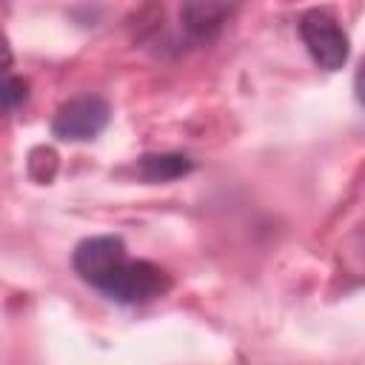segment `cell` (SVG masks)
Listing matches in <instances>:
<instances>
[{"mask_svg": "<svg viewBox=\"0 0 365 365\" xmlns=\"http://www.w3.org/2000/svg\"><path fill=\"white\" fill-rule=\"evenodd\" d=\"M194 163L185 154H145L140 157V174L148 182H171L185 177Z\"/></svg>", "mask_w": 365, "mask_h": 365, "instance_id": "obj_6", "label": "cell"}, {"mask_svg": "<svg viewBox=\"0 0 365 365\" xmlns=\"http://www.w3.org/2000/svg\"><path fill=\"white\" fill-rule=\"evenodd\" d=\"M29 100V83L17 74L0 71V111H14Z\"/></svg>", "mask_w": 365, "mask_h": 365, "instance_id": "obj_7", "label": "cell"}, {"mask_svg": "<svg viewBox=\"0 0 365 365\" xmlns=\"http://www.w3.org/2000/svg\"><path fill=\"white\" fill-rule=\"evenodd\" d=\"M168 288H171V279L163 268H157L154 262L128 259V257L97 285V291H103L106 297H111L114 302H123V305L157 299Z\"/></svg>", "mask_w": 365, "mask_h": 365, "instance_id": "obj_1", "label": "cell"}, {"mask_svg": "<svg viewBox=\"0 0 365 365\" xmlns=\"http://www.w3.org/2000/svg\"><path fill=\"white\" fill-rule=\"evenodd\" d=\"M111 120V106L100 94H80L63 103L51 120V134L66 143L94 140Z\"/></svg>", "mask_w": 365, "mask_h": 365, "instance_id": "obj_3", "label": "cell"}, {"mask_svg": "<svg viewBox=\"0 0 365 365\" xmlns=\"http://www.w3.org/2000/svg\"><path fill=\"white\" fill-rule=\"evenodd\" d=\"M299 37L311 54V60L325 68L336 71L348 60V37L339 29V20L328 9H308L299 17Z\"/></svg>", "mask_w": 365, "mask_h": 365, "instance_id": "obj_2", "label": "cell"}, {"mask_svg": "<svg viewBox=\"0 0 365 365\" xmlns=\"http://www.w3.org/2000/svg\"><path fill=\"white\" fill-rule=\"evenodd\" d=\"M240 6L242 0H182L180 20L191 37L211 40L234 20Z\"/></svg>", "mask_w": 365, "mask_h": 365, "instance_id": "obj_5", "label": "cell"}, {"mask_svg": "<svg viewBox=\"0 0 365 365\" xmlns=\"http://www.w3.org/2000/svg\"><path fill=\"white\" fill-rule=\"evenodd\" d=\"M54 171H57V154H54L51 148L40 145V148H34V151L29 154V174H31L37 182H51Z\"/></svg>", "mask_w": 365, "mask_h": 365, "instance_id": "obj_8", "label": "cell"}, {"mask_svg": "<svg viewBox=\"0 0 365 365\" xmlns=\"http://www.w3.org/2000/svg\"><path fill=\"white\" fill-rule=\"evenodd\" d=\"M125 259V242L120 237L103 234V237H88L74 248V271L83 282L100 285L120 262Z\"/></svg>", "mask_w": 365, "mask_h": 365, "instance_id": "obj_4", "label": "cell"}, {"mask_svg": "<svg viewBox=\"0 0 365 365\" xmlns=\"http://www.w3.org/2000/svg\"><path fill=\"white\" fill-rule=\"evenodd\" d=\"M11 63H14L11 43H9V37L0 31V71H9V68H11Z\"/></svg>", "mask_w": 365, "mask_h": 365, "instance_id": "obj_9", "label": "cell"}]
</instances>
